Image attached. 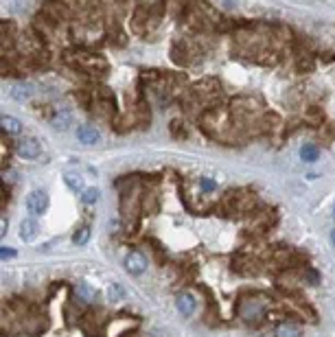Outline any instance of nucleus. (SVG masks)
Here are the masks:
<instances>
[{
  "instance_id": "6ab92c4d",
  "label": "nucleus",
  "mask_w": 335,
  "mask_h": 337,
  "mask_svg": "<svg viewBox=\"0 0 335 337\" xmlns=\"http://www.w3.org/2000/svg\"><path fill=\"white\" fill-rule=\"evenodd\" d=\"M307 280H309V282H313V285H318V282H320V278H318V276H315V272H309Z\"/></svg>"
},
{
  "instance_id": "1a4fd4ad",
  "label": "nucleus",
  "mask_w": 335,
  "mask_h": 337,
  "mask_svg": "<svg viewBox=\"0 0 335 337\" xmlns=\"http://www.w3.org/2000/svg\"><path fill=\"white\" fill-rule=\"evenodd\" d=\"M73 123V116L70 112H55L53 116H50V125H53L55 129H59V132H64V129H68Z\"/></svg>"
},
{
  "instance_id": "aec40b11",
  "label": "nucleus",
  "mask_w": 335,
  "mask_h": 337,
  "mask_svg": "<svg viewBox=\"0 0 335 337\" xmlns=\"http://www.w3.org/2000/svg\"><path fill=\"white\" fill-rule=\"evenodd\" d=\"M0 235H7V217H3V228H0Z\"/></svg>"
},
{
  "instance_id": "dca6fc26",
  "label": "nucleus",
  "mask_w": 335,
  "mask_h": 337,
  "mask_svg": "<svg viewBox=\"0 0 335 337\" xmlns=\"http://www.w3.org/2000/svg\"><path fill=\"white\" fill-rule=\"evenodd\" d=\"M90 241V228L88 226H83V228H79L75 232V237H73V243L75 245H85Z\"/></svg>"
},
{
  "instance_id": "0eeeda50",
  "label": "nucleus",
  "mask_w": 335,
  "mask_h": 337,
  "mask_svg": "<svg viewBox=\"0 0 335 337\" xmlns=\"http://www.w3.org/2000/svg\"><path fill=\"white\" fill-rule=\"evenodd\" d=\"M0 125H3V132L5 134H11V136H15V134H20L22 132V123L15 116H9V114H3L0 116Z\"/></svg>"
},
{
  "instance_id": "6e6552de",
  "label": "nucleus",
  "mask_w": 335,
  "mask_h": 337,
  "mask_svg": "<svg viewBox=\"0 0 335 337\" xmlns=\"http://www.w3.org/2000/svg\"><path fill=\"white\" fill-rule=\"evenodd\" d=\"M38 232H40V226H38V221L33 219V217L24 219L20 223V237H22V241H31L33 237L38 235Z\"/></svg>"
},
{
  "instance_id": "4468645a",
  "label": "nucleus",
  "mask_w": 335,
  "mask_h": 337,
  "mask_svg": "<svg viewBox=\"0 0 335 337\" xmlns=\"http://www.w3.org/2000/svg\"><path fill=\"white\" fill-rule=\"evenodd\" d=\"M75 296L79 298L81 302H90V300L94 298V291H92V287H90V285L81 282V285H77V289H75Z\"/></svg>"
},
{
  "instance_id": "9d476101",
  "label": "nucleus",
  "mask_w": 335,
  "mask_h": 337,
  "mask_svg": "<svg viewBox=\"0 0 335 337\" xmlns=\"http://www.w3.org/2000/svg\"><path fill=\"white\" fill-rule=\"evenodd\" d=\"M64 182H66V186L70 188L73 193H83L85 188H83V180L77 175V173H66L64 175Z\"/></svg>"
},
{
  "instance_id": "a211bd4d",
  "label": "nucleus",
  "mask_w": 335,
  "mask_h": 337,
  "mask_svg": "<svg viewBox=\"0 0 335 337\" xmlns=\"http://www.w3.org/2000/svg\"><path fill=\"white\" fill-rule=\"evenodd\" d=\"M0 256H3V261H9V258L18 256V250H13V247H3V250H0Z\"/></svg>"
},
{
  "instance_id": "4be33fe9",
  "label": "nucleus",
  "mask_w": 335,
  "mask_h": 337,
  "mask_svg": "<svg viewBox=\"0 0 335 337\" xmlns=\"http://www.w3.org/2000/svg\"><path fill=\"white\" fill-rule=\"evenodd\" d=\"M333 217H335V206H333Z\"/></svg>"
},
{
  "instance_id": "f8f14e48",
  "label": "nucleus",
  "mask_w": 335,
  "mask_h": 337,
  "mask_svg": "<svg viewBox=\"0 0 335 337\" xmlns=\"http://www.w3.org/2000/svg\"><path fill=\"white\" fill-rule=\"evenodd\" d=\"M300 335H303V331L296 324H283L276 328V337H300Z\"/></svg>"
},
{
  "instance_id": "9b49d317",
  "label": "nucleus",
  "mask_w": 335,
  "mask_h": 337,
  "mask_svg": "<svg viewBox=\"0 0 335 337\" xmlns=\"http://www.w3.org/2000/svg\"><path fill=\"white\" fill-rule=\"evenodd\" d=\"M123 298H125V287L123 285H118V282H112L108 287V300L116 305V302H121Z\"/></svg>"
},
{
  "instance_id": "f257e3e1",
  "label": "nucleus",
  "mask_w": 335,
  "mask_h": 337,
  "mask_svg": "<svg viewBox=\"0 0 335 337\" xmlns=\"http://www.w3.org/2000/svg\"><path fill=\"white\" fill-rule=\"evenodd\" d=\"M27 210L33 215V217H40L48 210V195L44 191H31L27 195Z\"/></svg>"
},
{
  "instance_id": "ddd939ff",
  "label": "nucleus",
  "mask_w": 335,
  "mask_h": 337,
  "mask_svg": "<svg viewBox=\"0 0 335 337\" xmlns=\"http://www.w3.org/2000/svg\"><path fill=\"white\" fill-rule=\"evenodd\" d=\"M300 158H303L305 162H315L318 158H320V151H318L315 145H305L303 149H300Z\"/></svg>"
},
{
  "instance_id": "2eb2a0df",
  "label": "nucleus",
  "mask_w": 335,
  "mask_h": 337,
  "mask_svg": "<svg viewBox=\"0 0 335 337\" xmlns=\"http://www.w3.org/2000/svg\"><path fill=\"white\" fill-rule=\"evenodd\" d=\"M97 200H99V188H94V186H88L81 193V204H85V206L97 204Z\"/></svg>"
},
{
  "instance_id": "7ed1b4c3",
  "label": "nucleus",
  "mask_w": 335,
  "mask_h": 337,
  "mask_svg": "<svg viewBox=\"0 0 335 337\" xmlns=\"http://www.w3.org/2000/svg\"><path fill=\"white\" fill-rule=\"evenodd\" d=\"M125 270L134 276L145 274V270H147V258H145L140 252H130L125 256Z\"/></svg>"
},
{
  "instance_id": "412c9836",
  "label": "nucleus",
  "mask_w": 335,
  "mask_h": 337,
  "mask_svg": "<svg viewBox=\"0 0 335 337\" xmlns=\"http://www.w3.org/2000/svg\"><path fill=\"white\" fill-rule=\"evenodd\" d=\"M331 241H333V245H335V230L331 232Z\"/></svg>"
},
{
  "instance_id": "f3484780",
  "label": "nucleus",
  "mask_w": 335,
  "mask_h": 337,
  "mask_svg": "<svg viewBox=\"0 0 335 337\" xmlns=\"http://www.w3.org/2000/svg\"><path fill=\"white\" fill-rule=\"evenodd\" d=\"M200 188L204 193H213V191H217V182H215L213 178H202L200 180Z\"/></svg>"
},
{
  "instance_id": "f03ea898",
  "label": "nucleus",
  "mask_w": 335,
  "mask_h": 337,
  "mask_svg": "<svg viewBox=\"0 0 335 337\" xmlns=\"http://www.w3.org/2000/svg\"><path fill=\"white\" fill-rule=\"evenodd\" d=\"M15 151L24 160H38L42 155V147L36 138H22V140L15 143Z\"/></svg>"
},
{
  "instance_id": "39448f33",
  "label": "nucleus",
  "mask_w": 335,
  "mask_h": 337,
  "mask_svg": "<svg viewBox=\"0 0 335 337\" xmlns=\"http://www.w3.org/2000/svg\"><path fill=\"white\" fill-rule=\"evenodd\" d=\"M77 140L81 145H99L101 143V132L92 125H81L77 129Z\"/></svg>"
},
{
  "instance_id": "20e7f679",
  "label": "nucleus",
  "mask_w": 335,
  "mask_h": 337,
  "mask_svg": "<svg viewBox=\"0 0 335 337\" xmlns=\"http://www.w3.org/2000/svg\"><path fill=\"white\" fill-rule=\"evenodd\" d=\"M175 307H178V311L184 317H191L195 313V309H197V300H195L193 293L184 291V293H180V296L175 298Z\"/></svg>"
},
{
  "instance_id": "423d86ee",
  "label": "nucleus",
  "mask_w": 335,
  "mask_h": 337,
  "mask_svg": "<svg viewBox=\"0 0 335 337\" xmlns=\"http://www.w3.org/2000/svg\"><path fill=\"white\" fill-rule=\"evenodd\" d=\"M31 94H33V88H31L29 83H13L11 88H9V97H11L13 101H18V103L29 101Z\"/></svg>"
}]
</instances>
